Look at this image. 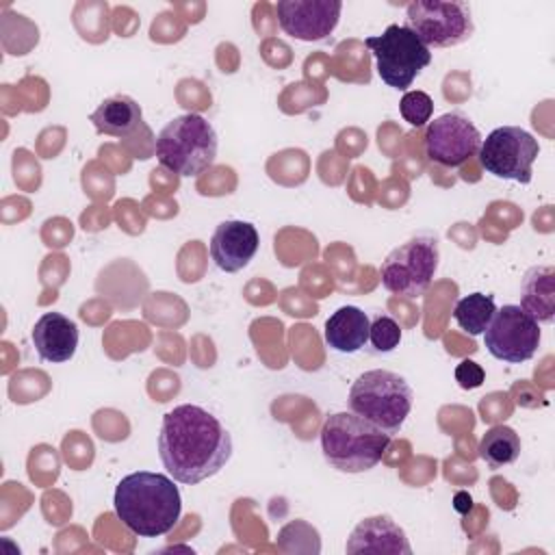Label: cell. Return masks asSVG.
I'll list each match as a JSON object with an SVG mask.
<instances>
[{"label": "cell", "mask_w": 555, "mask_h": 555, "mask_svg": "<svg viewBox=\"0 0 555 555\" xmlns=\"http://www.w3.org/2000/svg\"><path fill=\"white\" fill-rule=\"evenodd\" d=\"M496 310L494 297L486 295V293H470L466 297H462L455 308H453V319L457 321V325L462 330H466L470 336H479L483 334V330L488 327L492 314Z\"/></svg>", "instance_id": "obj_20"}, {"label": "cell", "mask_w": 555, "mask_h": 555, "mask_svg": "<svg viewBox=\"0 0 555 555\" xmlns=\"http://www.w3.org/2000/svg\"><path fill=\"white\" fill-rule=\"evenodd\" d=\"M414 403V392L408 379L386 369L364 371L349 388L347 405L353 414L371 421L379 429L395 436Z\"/></svg>", "instance_id": "obj_5"}, {"label": "cell", "mask_w": 555, "mask_h": 555, "mask_svg": "<svg viewBox=\"0 0 555 555\" xmlns=\"http://www.w3.org/2000/svg\"><path fill=\"white\" fill-rule=\"evenodd\" d=\"M390 434L353 412H334L321 427V451L340 473H364L377 466L390 447Z\"/></svg>", "instance_id": "obj_3"}, {"label": "cell", "mask_w": 555, "mask_h": 555, "mask_svg": "<svg viewBox=\"0 0 555 555\" xmlns=\"http://www.w3.org/2000/svg\"><path fill=\"white\" fill-rule=\"evenodd\" d=\"M486 379V371L481 369V364H477L475 360H462L455 366V382L460 384V388L464 390H473L479 388Z\"/></svg>", "instance_id": "obj_23"}, {"label": "cell", "mask_w": 555, "mask_h": 555, "mask_svg": "<svg viewBox=\"0 0 555 555\" xmlns=\"http://www.w3.org/2000/svg\"><path fill=\"white\" fill-rule=\"evenodd\" d=\"M455 509L462 512V514L470 509V496L466 492H457L455 494Z\"/></svg>", "instance_id": "obj_24"}, {"label": "cell", "mask_w": 555, "mask_h": 555, "mask_svg": "<svg viewBox=\"0 0 555 555\" xmlns=\"http://www.w3.org/2000/svg\"><path fill=\"white\" fill-rule=\"evenodd\" d=\"M481 134L462 111H449L427 124L425 156L440 167H462L468 158L477 156Z\"/></svg>", "instance_id": "obj_11"}, {"label": "cell", "mask_w": 555, "mask_h": 555, "mask_svg": "<svg viewBox=\"0 0 555 555\" xmlns=\"http://www.w3.org/2000/svg\"><path fill=\"white\" fill-rule=\"evenodd\" d=\"M538 154L540 143L531 132L520 126H501L481 139L477 158L486 173L501 180L529 184Z\"/></svg>", "instance_id": "obj_9"}, {"label": "cell", "mask_w": 555, "mask_h": 555, "mask_svg": "<svg viewBox=\"0 0 555 555\" xmlns=\"http://www.w3.org/2000/svg\"><path fill=\"white\" fill-rule=\"evenodd\" d=\"M520 308L538 323H553L555 269L551 264H535L527 269L520 282Z\"/></svg>", "instance_id": "obj_17"}, {"label": "cell", "mask_w": 555, "mask_h": 555, "mask_svg": "<svg viewBox=\"0 0 555 555\" xmlns=\"http://www.w3.org/2000/svg\"><path fill=\"white\" fill-rule=\"evenodd\" d=\"M30 338L41 360L59 364L67 362L76 353L80 334L78 325L69 317L61 312H46L37 319Z\"/></svg>", "instance_id": "obj_15"}, {"label": "cell", "mask_w": 555, "mask_h": 555, "mask_svg": "<svg viewBox=\"0 0 555 555\" xmlns=\"http://www.w3.org/2000/svg\"><path fill=\"white\" fill-rule=\"evenodd\" d=\"M91 124L100 134L115 137V139H126L130 137L143 121L141 106L137 100L130 95L117 93L106 98L93 113H91Z\"/></svg>", "instance_id": "obj_18"}, {"label": "cell", "mask_w": 555, "mask_h": 555, "mask_svg": "<svg viewBox=\"0 0 555 555\" xmlns=\"http://www.w3.org/2000/svg\"><path fill=\"white\" fill-rule=\"evenodd\" d=\"M369 343L377 353H388L401 343V325L386 312H377L371 319Z\"/></svg>", "instance_id": "obj_21"}, {"label": "cell", "mask_w": 555, "mask_h": 555, "mask_svg": "<svg viewBox=\"0 0 555 555\" xmlns=\"http://www.w3.org/2000/svg\"><path fill=\"white\" fill-rule=\"evenodd\" d=\"M520 455V436L507 425L490 427L479 440V457L490 468H503L514 464Z\"/></svg>", "instance_id": "obj_19"}, {"label": "cell", "mask_w": 555, "mask_h": 555, "mask_svg": "<svg viewBox=\"0 0 555 555\" xmlns=\"http://www.w3.org/2000/svg\"><path fill=\"white\" fill-rule=\"evenodd\" d=\"M347 553H390L410 555L412 546L405 531L386 514L360 520L347 538Z\"/></svg>", "instance_id": "obj_14"}, {"label": "cell", "mask_w": 555, "mask_h": 555, "mask_svg": "<svg viewBox=\"0 0 555 555\" xmlns=\"http://www.w3.org/2000/svg\"><path fill=\"white\" fill-rule=\"evenodd\" d=\"M540 325L520 306L505 304L494 310L488 327L483 330L486 349L492 358L520 364L535 356L540 347Z\"/></svg>", "instance_id": "obj_10"}, {"label": "cell", "mask_w": 555, "mask_h": 555, "mask_svg": "<svg viewBox=\"0 0 555 555\" xmlns=\"http://www.w3.org/2000/svg\"><path fill=\"white\" fill-rule=\"evenodd\" d=\"M371 317L358 306H340L325 321L323 338L340 353H356L369 343Z\"/></svg>", "instance_id": "obj_16"}, {"label": "cell", "mask_w": 555, "mask_h": 555, "mask_svg": "<svg viewBox=\"0 0 555 555\" xmlns=\"http://www.w3.org/2000/svg\"><path fill=\"white\" fill-rule=\"evenodd\" d=\"M158 455L173 481L195 486L215 477L230 462L232 436L202 405L182 403L163 416Z\"/></svg>", "instance_id": "obj_1"}, {"label": "cell", "mask_w": 555, "mask_h": 555, "mask_svg": "<svg viewBox=\"0 0 555 555\" xmlns=\"http://www.w3.org/2000/svg\"><path fill=\"white\" fill-rule=\"evenodd\" d=\"M438 260L440 249L436 236H412L384 258L379 267L382 284L395 295L418 297L429 288Z\"/></svg>", "instance_id": "obj_8"}, {"label": "cell", "mask_w": 555, "mask_h": 555, "mask_svg": "<svg viewBox=\"0 0 555 555\" xmlns=\"http://www.w3.org/2000/svg\"><path fill=\"white\" fill-rule=\"evenodd\" d=\"M113 507L128 531L139 538H158L180 520L182 496L171 477L137 470L117 483Z\"/></svg>", "instance_id": "obj_2"}, {"label": "cell", "mask_w": 555, "mask_h": 555, "mask_svg": "<svg viewBox=\"0 0 555 555\" xmlns=\"http://www.w3.org/2000/svg\"><path fill=\"white\" fill-rule=\"evenodd\" d=\"M364 46L375 56L382 82L399 91L408 89L431 63V50L423 46L412 30L399 24H388L382 35L366 37Z\"/></svg>", "instance_id": "obj_6"}, {"label": "cell", "mask_w": 555, "mask_h": 555, "mask_svg": "<svg viewBox=\"0 0 555 555\" xmlns=\"http://www.w3.org/2000/svg\"><path fill=\"white\" fill-rule=\"evenodd\" d=\"M217 147L219 139L212 124L197 113L173 117L154 141L156 160L184 178L206 171L217 158Z\"/></svg>", "instance_id": "obj_4"}, {"label": "cell", "mask_w": 555, "mask_h": 555, "mask_svg": "<svg viewBox=\"0 0 555 555\" xmlns=\"http://www.w3.org/2000/svg\"><path fill=\"white\" fill-rule=\"evenodd\" d=\"M340 11V0H280L275 4L280 28L299 41H321L332 35Z\"/></svg>", "instance_id": "obj_12"}, {"label": "cell", "mask_w": 555, "mask_h": 555, "mask_svg": "<svg viewBox=\"0 0 555 555\" xmlns=\"http://www.w3.org/2000/svg\"><path fill=\"white\" fill-rule=\"evenodd\" d=\"M399 111H401V117L414 126V128H421L425 126L427 121H431V113H434V100L429 98V93L425 91H405L401 102H399Z\"/></svg>", "instance_id": "obj_22"}, {"label": "cell", "mask_w": 555, "mask_h": 555, "mask_svg": "<svg viewBox=\"0 0 555 555\" xmlns=\"http://www.w3.org/2000/svg\"><path fill=\"white\" fill-rule=\"evenodd\" d=\"M423 46L453 48L475 33L468 2L460 0H414L405 7V24Z\"/></svg>", "instance_id": "obj_7"}, {"label": "cell", "mask_w": 555, "mask_h": 555, "mask_svg": "<svg viewBox=\"0 0 555 555\" xmlns=\"http://www.w3.org/2000/svg\"><path fill=\"white\" fill-rule=\"evenodd\" d=\"M258 230L249 221L225 219L212 232L210 256L221 271L236 273L251 262V258L258 251Z\"/></svg>", "instance_id": "obj_13"}]
</instances>
